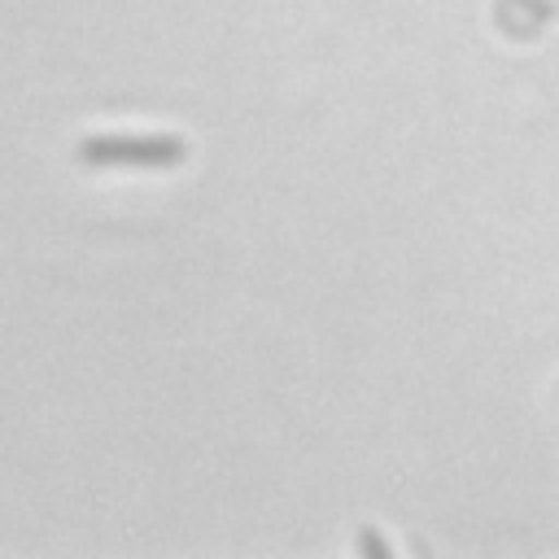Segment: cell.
Here are the masks:
<instances>
[{"instance_id": "6da1fadb", "label": "cell", "mask_w": 559, "mask_h": 559, "mask_svg": "<svg viewBox=\"0 0 559 559\" xmlns=\"http://www.w3.org/2000/svg\"><path fill=\"white\" fill-rule=\"evenodd\" d=\"M87 166H175L188 157L179 135H87L79 144Z\"/></svg>"}, {"instance_id": "7a4b0ae2", "label": "cell", "mask_w": 559, "mask_h": 559, "mask_svg": "<svg viewBox=\"0 0 559 559\" xmlns=\"http://www.w3.org/2000/svg\"><path fill=\"white\" fill-rule=\"evenodd\" d=\"M358 555H371V559H389L393 550H389V542H384V537H376V533L367 528V533H358Z\"/></svg>"}]
</instances>
